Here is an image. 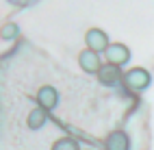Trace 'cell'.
<instances>
[{"mask_svg":"<svg viewBox=\"0 0 154 150\" xmlns=\"http://www.w3.org/2000/svg\"><path fill=\"white\" fill-rule=\"evenodd\" d=\"M124 87H128L130 92H143L148 89L152 83V76L146 67H130L128 72H124V78H122Z\"/></svg>","mask_w":154,"mask_h":150,"instance_id":"cell-1","label":"cell"},{"mask_svg":"<svg viewBox=\"0 0 154 150\" xmlns=\"http://www.w3.org/2000/svg\"><path fill=\"white\" fill-rule=\"evenodd\" d=\"M104 57H106V63L109 65H126L130 61V48L126 44H119V42H113L106 50H104Z\"/></svg>","mask_w":154,"mask_h":150,"instance_id":"cell-2","label":"cell"},{"mask_svg":"<svg viewBox=\"0 0 154 150\" xmlns=\"http://www.w3.org/2000/svg\"><path fill=\"white\" fill-rule=\"evenodd\" d=\"M85 46H87V50L100 55L111 46V42H109V35L102 31V28H89L85 33Z\"/></svg>","mask_w":154,"mask_h":150,"instance_id":"cell-3","label":"cell"},{"mask_svg":"<svg viewBox=\"0 0 154 150\" xmlns=\"http://www.w3.org/2000/svg\"><path fill=\"white\" fill-rule=\"evenodd\" d=\"M78 65H80V70H83L85 74H96L98 76L100 67L104 65V63H102V59H100L98 52H91V50L85 48L83 52L78 55Z\"/></svg>","mask_w":154,"mask_h":150,"instance_id":"cell-4","label":"cell"},{"mask_svg":"<svg viewBox=\"0 0 154 150\" xmlns=\"http://www.w3.org/2000/svg\"><path fill=\"white\" fill-rule=\"evenodd\" d=\"M35 100H37V107L46 109V111H52V109L59 105V92L52 85H44V87L37 89Z\"/></svg>","mask_w":154,"mask_h":150,"instance_id":"cell-5","label":"cell"},{"mask_svg":"<svg viewBox=\"0 0 154 150\" xmlns=\"http://www.w3.org/2000/svg\"><path fill=\"white\" fill-rule=\"evenodd\" d=\"M122 78H124V74H122V67H117V65H109V63H104L100 67V72H98V81L102 83V85H115V83H119Z\"/></svg>","mask_w":154,"mask_h":150,"instance_id":"cell-6","label":"cell"},{"mask_svg":"<svg viewBox=\"0 0 154 150\" xmlns=\"http://www.w3.org/2000/svg\"><path fill=\"white\" fill-rule=\"evenodd\" d=\"M104 150H130V139L124 131H113L109 133L106 142H104Z\"/></svg>","mask_w":154,"mask_h":150,"instance_id":"cell-7","label":"cell"},{"mask_svg":"<svg viewBox=\"0 0 154 150\" xmlns=\"http://www.w3.org/2000/svg\"><path fill=\"white\" fill-rule=\"evenodd\" d=\"M46 122H48V111H46V109H42V107L30 109V113L26 117V126L30 128V131H39Z\"/></svg>","mask_w":154,"mask_h":150,"instance_id":"cell-8","label":"cell"},{"mask_svg":"<svg viewBox=\"0 0 154 150\" xmlns=\"http://www.w3.org/2000/svg\"><path fill=\"white\" fill-rule=\"evenodd\" d=\"M50 150H80V146H78L76 139H72V137H61L52 144Z\"/></svg>","mask_w":154,"mask_h":150,"instance_id":"cell-9","label":"cell"},{"mask_svg":"<svg viewBox=\"0 0 154 150\" xmlns=\"http://www.w3.org/2000/svg\"><path fill=\"white\" fill-rule=\"evenodd\" d=\"M20 35V26L15 22H5L0 26V37L2 39H15Z\"/></svg>","mask_w":154,"mask_h":150,"instance_id":"cell-10","label":"cell"}]
</instances>
